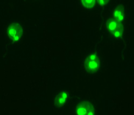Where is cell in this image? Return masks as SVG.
Instances as JSON below:
<instances>
[{
  "label": "cell",
  "instance_id": "6da1fadb",
  "mask_svg": "<svg viewBox=\"0 0 134 115\" xmlns=\"http://www.w3.org/2000/svg\"><path fill=\"white\" fill-rule=\"evenodd\" d=\"M84 66L86 71L90 74H94L98 72L100 67V60L97 52L86 58L84 62Z\"/></svg>",
  "mask_w": 134,
  "mask_h": 115
},
{
  "label": "cell",
  "instance_id": "7a4b0ae2",
  "mask_svg": "<svg viewBox=\"0 0 134 115\" xmlns=\"http://www.w3.org/2000/svg\"><path fill=\"white\" fill-rule=\"evenodd\" d=\"M106 27L108 31L115 38H122L124 26L122 23L116 21L113 18L108 19L106 22Z\"/></svg>",
  "mask_w": 134,
  "mask_h": 115
},
{
  "label": "cell",
  "instance_id": "3957f363",
  "mask_svg": "<svg viewBox=\"0 0 134 115\" xmlns=\"http://www.w3.org/2000/svg\"><path fill=\"white\" fill-rule=\"evenodd\" d=\"M7 35L13 41V43L20 41L21 38L23 30L22 26L18 23H13L7 28Z\"/></svg>",
  "mask_w": 134,
  "mask_h": 115
},
{
  "label": "cell",
  "instance_id": "277c9868",
  "mask_svg": "<svg viewBox=\"0 0 134 115\" xmlns=\"http://www.w3.org/2000/svg\"><path fill=\"white\" fill-rule=\"evenodd\" d=\"M76 113L77 115H95V111L91 102L84 101L76 105Z\"/></svg>",
  "mask_w": 134,
  "mask_h": 115
},
{
  "label": "cell",
  "instance_id": "5b68a950",
  "mask_svg": "<svg viewBox=\"0 0 134 115\" xmlns=\"http://www.w3.org/2000/svg\"><path fill=\"white\" fill-rule=\"evenodd\" d=\"M68 93L66 91H62L57 95L54 101V106L57 108H59L62 107L65 104L67 99L68 98Z\"/></svg>",
  "mask_w": 134,
  "mask_h": 115
},
{
  "label": "cell",
  "instance_id": "8992f818",
  "mask_svg": "<svg viewBox=\"0 0 134 115\" xmlns=\"http://www.w3.org/2000/svg\"><path fill=\"white\" fill-rule=\"evenodd\" d=\"M124 7L123 4L118 5L113 12V18L116 21L122 23L124 19Z\"/></svg>",
  "mask_w": 134,
  "mask_h": 115
},
{
  "label": "cell",
  "instance_id": "52a82bcc",
  "mask_svg": "<svg viewBox=\"0 0 134 115\" xmlns=\"http://www.w3.org/2000/svg\"><path fill=\"white\" fill-rule=\"evenodd\" d=\"M82 5L87 9H92L96 3L95 0H82L81 1Z\"/></svg>",
  "mask_w": 134,
  "mask_h": 115
},
{
  "label": "cell",
  "instance_id": "ba28073f",
  "mask_svg": "<svg viewBox=\"0 0 134 115\" xmlns=\"http://www.w3.org/2000/svg\"><path fill=\"white\" fill-rule=\"evenodd\" d=\"M109 0H98L97 2L101 6H103L109 3Z\"/></svg>",
  "mask_w": 134,
  "mask_h": 115
}]
</instances>
